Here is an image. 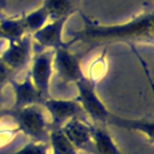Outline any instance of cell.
Returning a JSON list of instances; mask_svg holds the SVG:
<instances>
[{
    "label": "cell",
    "mask_w": 154,
    "mask_h": 154,
    "mask_svg": "<svg viewBox=\"0 0 154 154\" xmlns=\"http://www.w3.org/2000/svg\"><path fill=\"white\" fill-rule=\"evenodd\" d=\"M83 26L81 30L72 32V38L66 42L67 46L75 42H82L85 46L94 48L97 46L111 45L116 42H141L153 43V11L143 12L126 23L120 24H100L81 13Z\"/></svg>",
    "instance_id": "cell-1"
},
{
    "label": "cell",
    "mask_w": 154,
    "mask_h": 154,
    "mask_svg": "<svg viewBox=\"0 0 154 154\" xmlns=\"http://www.w3.org/2000/svg\"><path fill=\"white\" fill-rule=\"evenodd\" d=\"M1 116L10 117L16 123L18 131L28 136L31 141L48 143L51 128L42 105L4 109L1 111Z\"/></svg>",
    "instance_id": "cell-2"
},
{
    "label": "cell",
    "mask_w": 154,
    "mask_h": 154,
    "mask_svg": "<svg viewBox=\"0 0 154 154\" xmlns=\"http://www.w3.org/2000/svg\"><path fill=\"white\" fill-rule=\"evenodd\" d=\"M75 84L78 91V95L75 97V100L81 105L87 118L91 120V124L106 125L111 112L99 97L95 89V83L84 76Z\"/></svg>",
    "instance_id": "cell-3"
},
{
    "label": "cell",
    "mask_w": 154,
    "mask_h": 154,
    "mask_svg": "<svg viewBox=\"0 0 154 154\" xmlns=\"http://www.w3.org/2000/svg\"><path fill=\"white\" fill-rule=\"evenodd\" d=\"M42 107L49 116V128H61L66 122L73 118L87 120V116L81 105L75 99H55L47 97L42 102Z\"/></svg>",
    "instance_id": "cell-4"
},
{
    "label": "cell",
    "mask_w": 154,
    "mask_h": 154,
    "mask_svg": "<svg viewBox=\"0 0 154 154\" xmlns=\"http://www.w3.org/2000/svg\"><path fill=\"white\" fill-rule=\"evenodd\" d=\"M53 53L52 49H40L34 51L31 58V67L29 71V77L40 93V95L46 100L49 97V84L53 75Z\"/></svg>",
    "instance_id": "cell-5"
},
{
    "label": "cell",
    "mask_w": 154,
    "mask_h": 154,
    "mask_svg": "<svg viewBox=\"0 0 154 154\" xmlns=\"http://www.w3.org/2000/svg\"><path fill=\"white\" fill-rule=\"evenodd\" d=\"M32 41L30 35H25L17 41H11L1 52L0 60L13 76L24 70L31 61Z\"/></svg>",
    "instance_id": "cell-6"
},
{
    "label": "cell",
    "mask_w": 154,
    "mask_h": 154,
    "mask_svg": "<svg viewBox=\"0 0 154 154\" xmlns=\"http://www.w3.org/2000/svg\"><path fill=\"white\" fill-rule=\"evenodd\" d=\"M65 45L54 49L53 53V70H55L58 77L65 83H76L85 75L81 67L79 58L73 54Z\"/></svg>",
    "instance_id": "cell-7"
},
{
    "label": "cell",
    "mask_w": 154,
    "mask_h": 154,
    "mask_svg": "<svg viewBox=\"0 0 154 154\" xmlns=\"http://www.w3.org/2000/svg\"><path fill=\"white\" fill-rule=\"evenodd\" d=\"M69 17H63L58 19H52L45 24L40 30L35 31L31 36L34 41V47H40V49H57L66 45L63 40V31Z\"/></svg>",
    "instance_id": "cell-8"
},
{
    "label": "cell",
    "mask_w": 154,
    "mask_h": 154,
    "mask_svg": "<svg viewBox=\"0 0 154 154\" xmlns=\"http://www.w3.org/2000/svg\"><path fill=\"white\" fill-rule=\"evenodd\" d=\"M90 125L91 124L88 123L87 120L73 118L66 122L60 129L77 150H83L89 154H95Z\"/></svg>",
    "instance_id": "cell-9"
},
{
    "label": "cell",
    "mask_w": 154,
    "mask_h": 154,
    "mask_svg": "<svg viewBox=\"0 0 154 154\" xmlns=\"http://www.w3.org/2000/svg\"><path fill=\"white\" fill-rule=\"evenodd\" d=\"M10 83L14 93V101L11 108H20L30 105H42L45 99L34 87L29 75H26V77L20 82H17L14 78H12Z\"/></svg>",
    "instance_id": "cell-10"
},
{
    "label": "cell",
    "mask_w": 154,
    "mask_h": 154,
    "mask_svg": "<svg viewBox=\"0 0 154 154\" xmlns=\"http://www.w3.org/2000/svg\"><path fill=\"white\" fill-rule=\"evenodd\" d=\"M90 130L95 154H124L120 150V148L116 144L106 125L91 124Z\"/></svg>",
    "instance_id": "cell-11"
},
{
    "label": "cell",
    "mask_w": 154,
    "mask_h": 154,
    "mask_svg": "<svg viewBox=\"0 0 154 154\" xmlns=\"http://www.w3.org/2000/svg\"><path fill=\"white\" fill-rule=\"evenodd\" d=\"M107 124L114 125L117 128H122V129H126V130H131V131H138L141 134H143L148 141L152 143L153 142V129H154V123L153 120L149 118H141V119H129V118H124L117 114L111 113Z\"/></svg>",
    "instance_id": "cell-12"
},
{
    "label": "cell",
    "mask_w": 154,
    "mask_h": 154,
    "mask_svg": "<svg viewBox=\"0 0 154 154\" xmlns=\"http://www.w3.org/2000/svg\"><path fill=\"white\" fill-rule=\"evenodd\" d=\"M42 6L49 14V20L63 17H71L77 11L78 0H43Z\"/></svg>",
    "instance_id": "cell-13"
},
{
    "label": "cell",
    "mask_w": 154,
    "mask_h": 154,
    "mask_svg": "<svg viewBox=\"0 0 154 154\" xmlns=\"http://www.w3.org/2000/svg\"><path fill=\"white\" fill-rule=\"evenodd\" d=\"M28 35L25 32L22 17H2L0 19V38L11 41H17L23 36Z\"/></svg>",
    "instance_id": "cell-14"
},
{
    "label": "cell",
    "mask_w": 154,
    "mask_h": 154,
    "mask_svg": "<svg viewBox=\"0 0 154 154\" xmlns=\"http://www.w3.org/2000/svg\"><path fill=\"white\" fill-rule=\"evenodd\" d=\"M48 144L51 154H78V150L71 144L60 128L49 130Z\"/></svg>",
    "instance_id": "cell-15"
},
{
    "label": "cell",
    "mask_w": 154,
    "mask_h": 154,
    "mask_svg": "<svg viewBox=\"0 0 154 154\" xmlns=\"http://www.w3.org/2000/svg\"><path fill=\"white\" fill-rule=\"evenodd\" d=\"M22 22L28 35H32L35 31L40 30L45 24L49 22V14L47 10L41 5L38 8L29 12L22 17Z\"/></svg>",
    "instance_id": "cell-16"
},
{
    "label": "cell",
    "mask_w": 154,
    "mask_h": 154,
    "mask_svg": "<svg viewBox=\"0 0 154 154\" xmlns=\"http://www.w3.org/2000/svg\"><path fill=\"white\" fill-rule=\"evenodd\" d=\"M8 154H51V148L48 143L29 141L19 149L8 152Z\"/></svg>",
    "instance_id": "cell-17"
},
{
    "label": "cell",
    "mask_w": 154,
    "mask_h": 154,
    "mask_svg": "<svg viewBox=\"0 0 154 154\" xmlns=\"http://www.w3.org/2000/svg\"><path fill=\"white\" fill-rule=\"evenodd\" d=\"M13 77L14 76L11 73V71L0 60V103H1V100H2V90H4V87L7 83H10V81Z\"/></svg>",
    "instance_id": "cell-18"
},
{
    "label": "cell",
    "mask_w": 154,
    "mask_h": 154,
    "mask_svg": "<svg viewBox=\"0 0 154 154\" xmlns=\"http://www.w3.org/2000/svg\"><path fill=\"white\" fill-rule=\"evenodd\" d=\"M4 6H5V0H0V10H2Z\"/></svg>",
    "instance_id": "cell-19"
},
{
    "label": "cell",
    "mask_w": 154,
    "mask_h": 154,
    "mask_svg": "<svg viewBox=\"0 0 154 154\" xmlns=\"http://www.w3.org/2000/svg\"><path fill=\"white\" fill-rule=\"evenodd\" d=\"M2 17H5V14H4V13H2V11H1V10H0V19H1V18H2Z\"/></svg>",
    "instance_id": "cell-20"
},
{
    "label": "cell",
    "mask_w": 154,
    "mask_h": 154,
    "mask_svg": "<svg viewBox=\"0 0 154 154\" xmlns=\"http://www.w3.org/2000/svg\"><path fill=\"white\" fill-rule=\"evenodd\" d=\"M0 154H8V152H0Z\"/></svg>",
    "instance_id": "cell-21"
},
{
    "label": "cell",
    "mask_w": 154,
    "mask_h": 154,
    "mask_svg": "<svg viewBox=\"0 0 154 154\" xmlns=\"http://www.w3.org/2000/svg\"><path fill=\"white\" fill-rule=\"evenodd\" d=\"M0 118H1V111H0Z\"/></svg>",
    "instance_id": "cell-22"
},
{
    "label": "cell",
    "mask_w": 154,
    "mask_h": 154,
    "mask_svg": "<svg viewBox=\"0 0 154 154\" xmlns=\"http://www.w3.org/2000/svg\"><path fill=\"white\" fill-rule=\"evenodd\" d=\"M22 1H23V0H22Z\"/></svg>",
    "instance_id": "cell-23"
}]
</instances>
